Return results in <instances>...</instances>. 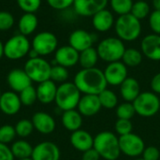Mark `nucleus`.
I'll list each match as a JSON object with an SVG mask.
<instances>
[{
	"instance_id": "18",
	"label": "nucleus",
	"mask_w": 160,
	"mask_h": 160,
	"mask_svg": "<svg viewBox=\"0 0 160 160\" xmlns=\"http://www.w3.org/2000/svg\"><path fill=\"white\" fill-rule=\"evenodd\" d=\"M142 53L154 61L160 60V35L151 34L143 38L141 44Z\"/></svg>"
},
{
	"instance_id": "34",
	"label": "nucleus",
	"mask_w": 160,
	"mask_h": 160,
	"mask_svg": "<svg viewBox=\"0 0 160 160\" xmlns=\"http://www.w3.org/2000/svg\"><path fill=\"white\" fill-rule=\"evenodd\" d=\"M110 3L112 10L119 16L130 13L133 6L132 0H111Z\"/></svg>"
},
{
	"instance_id": "6",
	"label": "nucleus",
	"mask_w": 160,
	"mask_h": 160,
	"mask_svg": "<svg viewBox=\"0 0 160 160\" xmlns=\"http://www.w3.org/2000/svg\"><path fill=\"white\" fill-rule=\"evenodd\" d=\"M31 43L26 36L15 35L4 44V55L9 60H19L28 54Z\"/></svg>"
},
{
	"instance_id": "46",
	"label": "nucleus",
	"mask_w": 160,
	"mask_h": 160,
	"mask_svg": "<svg viewBox=\"0 0 160 160\" xmlns=\"http://www.w3.org/2000/svg\"><path fill=\"white\" fill-rule=\"evenodd\" d=\"M151 88L155 93L160 94V72L154 76L151 81Z\"/></svg>"
},
{
	"instance_id": "45",
	"label": "nucleus",
	"mask_w": 160,
	"mask_h": 160,
	"mask_svg": "<svg viewBox=\"0 0 160 160\" xmlns=\"http://www.w3.org/2000/svg\"><path fill=\"white\" fill-rule=\"evenodd\" d=\"M99 158H100V156L94 148H91L83 152L82 157V160H99Z\"/></svg>"
},
{
	"instance_id": "29",
	"label": "nucleus",
	"mask_w": 160,
	"mask_h": 160,
	"mask_svg": "<svg viewBox=\"0 0 160 160\" xmlns=\"http://www.w3.org/2000/svg\"><path fill=\"white\" fill-rule=\"evenodd\" d=\"M123 63L128 67H137L142 63V54L140 51L134 48L126 49L123 57H122Z\"/></svg>"
},
{
	"instance_id": "52",
	"label": "nucleus",
	"mask_w": 160,
	"mask_h": 160,
	"mask_svg": "<svg viewBox=\"0 0 160 160\" xmlns=\"http://www.w3.org/2000/svg\"><path fill=\"white\" fill-rule=\"evenodd\" d=\"M136 160H144L143 158H140V159H136Z\"/></svg>"
},
{
	"instance_id": "25",
	"label": "nucleus",
	"mask_w": 160,
	"mask_h": 160,
	"mask_svg": "<svg viewBox=\"0 0 160 160\" xmlns=\"http://www.w3.org/2000/svg\"><path fill=\"white\" fill-rule=\"evenodd\" d=\"M38 25V19L35 13H24L19 19L18 29L20 34L29 36L34 33Z\"/></svg>"
},
{
	"instance_id": "5",
	"label": "nucleus",
	"mask_w": 160,
	"mask_h": 160,
	"mask_svg": "<svg viewBox=\"0 0 160 160\" xmlns=\"http://www.w3.org/2000/svg\"><path fill=\"white\" fill-rule=\"evenodd\" d=\"M97 51L103 61L112 63L122 59L126 47L119 38H107L100 41Z\"/></svg>"
},
{
	"instance_id": "3",
	"label": "nucleus",
	"mask_w": 160,
	"mask_h": 160,
	"mask_svg": "<svg viewBox=\"0 0 160 160\" xmlns=\"http://www.w3.org/2000/svg\"><path fill=\"white\" fill-rule=\"evenodd\" d=\"M81 99V92L74 82H63L57 87L54 102L63 112L77 108Z\"/></svg>"
},
{
	"instance_id": "42",
	"label": "nucleus",
	"mask_w": 160,
	"mask_h": 160,
	"mask_svg": "<svg viewBox=\"0 0 160 160\" xmlns=\"http://www.w3.org/2000/svg\"><path fill=\"white\" fill-rule=\"evenodd\" d=\"M149 24L155 34L160 35V10H155L150 14Z\"/></svg>"
},
{
	"instance_id": "31",
	"label": "nucleus",
	"mask_w": 160,
	"mask_h": 160,
	"mask_svg": "<svg viewBox=\"0 0 160 160\" xmlns=\"http://www.w3.org/2000/svg\"><path fill=\"white\" fill-rule=\"evenodd\" d=\"M130 13L139 20L144 19L150 13L149 4L145 2L144 0H138L137 2L133 3Z\"/></svg>"
},
{
	"instance_id": "4",
	"label": "nucleus",
	"mask_w": 160,
	"mask_h": 160,
	"mask_svg": "<svg viewBox=\"0 0 160 160\" xmlns=\"http://www.w3.org/2000/svg\"><path fill=\"white\" fill-rule=\"evenodd\" d=\"M115 32L120 39L133 41L142 33L141 22L131 13L120 15L115 22Z\"/></svg>"
},
{
	"instance_id": "2",
	"label": "nucleus",
	"mask_w": 160,
	"mask_h": 160,
	"mask_svg": "<svg viewBox=\"0 0 160 160\" xmlns=\"http://www.w3.org/2000/svg\"><path fill=\"white\" fill-rule=\"evenodd\" d=\"M93 148L106 160H116L121 154L119 139L110 131L98 133L94 138Z\"/></svg>"
},
{
	"instance_id": "49",
	"label": "nucleus",
	"mask_w": 160,
	"mask_h": 160,
	"mask_svg": "<svg viewBox=\"0 0 160 160\" xmlns=\"http://www.w3.org/2000/svg\"><path fill=\"white\" fill-rule=\"evenodd\" d=\"M4 56V43L0 40V59Z\"/></svg>"
},
{
	"instance_id": "43",
	"label": "nucleus",
	"mask_w": 160,
	"mask_h": 160,
	"mask_svg": "<svg viewBox=\"0 0 160 160\" xmlns=\"http://www.w3.org/2000/svg\"><path fill=\"white\" fill-rule=\"evenodd\" d=\"M142 157L144 160H159L160 152L155 146H148L144 149Z\"/></svg>"
},
{
	"instance_id": "16",
	"label": "nucleus",
	"mask_w": 160,
	"mask_h": 160,
	"mask_svg": "<svg viewBox=\"0 0 160 160\" xmlns=\"http://www.w3.org/2000/svg\"><path fill=\"white\" fill-rule=\"evenodd\" d=\"M22 107L19 95L13 91L4 92L0 98V110L6 115H14L19 112Z\"/></svg>"
},
{
	"instance_id": "22",
	"label": "nucleus",
	"mask_w": 160,
	"mask_h": 160,
	"mask_svg": "<svg viewBox=\"0 0 160 160\" xmlns=\"http://www.w3.org/2000/svg\"><path fill=\"white\" fill-rule=\"evenodd\" d=\"M70 143L76 150L83 153L93 148L94 138L87 131L79 129L72 132L70 136Z\"/></svg>"
},
{
	"instance_id": "14",
	"label": "nucleus",
	"mask_w": 160,
	"mask_h": 160,
	"mask_svg": "<svg viewBox=\"0 0 160 160\" xmlns=\"http://www.w3.org/2000/svg\"><path fill=\"white\" fill-rule=\"evenodd\" d=\"M7 82L10 89L15 93H21L23 89L32 85V81L24 69L21 68H14L10 70L7 76Z\"/></svg>"
},
{
	"instance_id": "47",
	"label": "nucleus",
	"mask_w": 160,
	"mask_h": 160,
	"mask_svg": "<svg viewBox=\"0 0 160 160\" xmlns=\"http://www.w3.org/2000/svg\"><path fill=\"white\" fill-rule=\"evenodd\" d=\"M27 55L29 56V58H37V57H39V55L38 54V52L35 50H33L32 48L30 49V51H29V52H28Z\"/></svg>"
},
{
	"instance_id": "9",
	"label": "nucleus",
	"mask_w": 160,
	"mask_h": 160,
	"mask_svg": "<svg viewBox=\"0 0 160 160\" xmlns=\"http://www.w3.org/2000/svg\"><path fill=\"white\" fill-rule=\"evenodd\" d=\"M58 39L52 32L44 31L37 34L31 43V48L35 50L39 56H46L57 50Z\"/></svg>"
},
{
	"instance_id": "17",
	"label": "nucleus",
	"mask_w": 160,
	"mask_h": 160,
	"mask_svg": "<svg viewBox=\"0 0 160 160\" xmlns=\"http://www.w3.org/2000/svg\"><path fill=\"white\" fill-rule=\"evenodd\" d=\"M31 121L33 123L34 128L38 132L44 135L52 133L56 127L53 117L44 112H38L34 113Z\"/></svg>"
},
{
	"instance_id": "35",
	"label": "nucleus",
	"mask_w": 160,
	"mask_h": 160,
	"mask_svg": "<svg viewBox=\"0 0 160 160\" xmlns=\"http://www.w3.org/2000/svg\"><path fill=\"white\" fill-rule=\"evenodd\" d=\"M68 78V71L67 68L62 67L60 65L52 66L50 80H52L54 82L63 83V82H66Z\"/></svg>"
},
{
	"instance_id": "12",
	"label": "nucleus",
	"mask_w": 160,
	"mask_h": 160,
	"mask_svg": "<svg viewBox=\"0 0 160 160\" xmlns=\"http://www.w3.org/2000/svg\"><path fill=\"white\" fill-rule=\"evenodd\" d=\"M103 72L107 83L111 85H121L128 78L127 66L120 61L110 63Z\"/></svg>"
},
{
	"instance_id": "8",
	"label": "nucleus",
	"mask_w": 160,
	"mask_h": 160,
	"mask_svg": "<svg viewBox=\"0 0 160 160\" xmlns=\"http://www.w3.org/2000/svg\"><path fill=\"white\" fill-rule=\"evenodd\" d=\"M132 104L136 113L142 117H152L158 112L160 109L159 98L152 92L141 93Z\"/></svg>"
},
{
	"instance_id": "40",
	"label": "nucleus",
	"mask_w": 160,
	"mask_h": 160,
	"mask_svg": "<svg viewBox=\"0 0 160 160\" xmlns=\"http://www.w3.org/2000/svg\"><path fill=\"white\" fill-rule=\"evenodd\" d=\"M132 123L130 120L127 119H118L115 123V130L120 136H124L131 133L132 131Z\"/></svg>"
},
{
	"instance_id": "38",
	"label": "nucleus",
	"mask_w": 160,
	"mask_h": 160,
	"mask_svg": "<svg viewBox=\"0 0 160 160\" xmlns=\"http://www.w3.org/2000/svg\"><path fill=\"white\" fill-rule=\"evenodd\" d=\"M18 7L24 13H35L41 5V0H17Z\"/></svg>"
},
{
	"instance_id": "21",
	"label": "nucleus",
	"mask_w": 160,
	"mask_h": 160,
	"mask_svg": "<svg viewBox=\"0 0 160 160\" xmlns=\"http://www.w3.org/2000/svg\"><path fill=\"white\" fill-rule=\"evenodd\" d=\"M57 86L54 82L48 80L38 83L37 87L38 100L42 104H50L54 101Z\"/></svg>"
},
{
	"instance_id": "51",
	"label": "nucleus",
	"mask_w": 160,
	"mask_h": 160,
	"mask_svg": "<svg viewBox=\"0 0 160 160\" xmlns=\"http://www.w3.org/2000/svg\"><path fill=\"white\" fill-rule=\"evenodd\" d=\"M1 95H2V92H1V90H0V98H1Z\"/></svg>"
},
{
	"instance_id": "44",
	"label": "nucleus",
	"mask_w": 160,
	"mask_h": 160,
	"mask_svg": "<svg viewBox=\"0 0 160 160\" xmlns=\"http://www.w3.org/2000/svg\"><path fill=\"white\" fill-rule=\"evenodd\" d=\"M0 160H14V157L7 144L0 142Z\"/></svg>"
},
{
	"instance_id": "37",
	"label": "nucleus",
	"mask_w": 160,
	"mask_h": 160,
	"mask_svg": "<svg viewBox=\"0 0 160 160\" xmlns=\"http://www.w3.org/2000/svg\"><path fill=\"white\" fill-rule=\"evenodd\" d=\"M17 136L15 128L10 125H4L0 127V142L8 144L15 139Z\"/></svg>"
},
{
	"instance_id": "50",
	"label": "nucleus",
	"mask_w": 160,
	"mask_h": 160,
	"mask_svg": "<svg viewBox=\"0 0 160 160\" xmlns=\"http://www.w3.org/2000/svg\"><path fill=\"white\" fill-rule=\"evenodd\" d=\"M17 160H32V158H23V159H17Z\"/></svg>"
},
{
	"instance_id": "7",
	"label": "nucleus",
	"mask_w": 160,
	"mask_h": 160,
	"mask_svg": "<svg viewBox=\"0 0 160 160\" xmlns=\"http://www.w3.org/2000/svg\"><path fill=\"white\" fill-rule=\"evenodd\" d=\"M23 69L32 82L40 83L50 80L52 65L39 56L37 58H29L26 61Z\"/></svg>"
},
{
	"instance_id": "20",
	"label": "nucleus",
	"mask_w": 160,
	"mask_h": 160,
	"mask_svg": "<svg viewBox=\"0 0 160 160\" xmlns=\"http://www.w3.org/2000/svg\"><path fill=\"white\" fill-rule=\"evenodd\" d=\"M78 112L86 117L96 115L101 109V104L97 95H84L78 104Z\"/></svg>"
},
{
	"instance_id": "32",
	"label": "nucleus",
	"mask_w": 160,
	"mask_h": 160,
	"mask_svg": "<svg viewBox=\"0 0 160 160\" xmlns=\"http://www.w3.org/2000/svg\"><path fill=\"white\" fill-rule=\"evenodd\" d=\"M19 98L22 102V105L31 106L38 100L37 89L33 85H30L23 89L21 93H19Z\"/></svg>"
},
{
	"instance_id": "39",
	"label": "nucleus",
	"mask_w": 160,
	"mask_h": 160,
	"mask_svg": "<svg viewBox=\"0 0 160 160\" xmlns=\"http://www.w3.org/2000/svg\"><path fill=\"white\" fill-rule=\"evenodd\" d=\"M14 24V17L8 12L2 10L0 11V31H8Z\"/></svg>"
},
{
	"instance_id": "11",
	"label": "nucleus",
	"mask_w": 160,
	"mask_h": 160,
	"mask_svg": "<svg viewBox=\"0 0 160 160\" xmlns=\"http://www.w3.org/2000/svg\"><path fill=\"white\" fill-rule=\"evenodd\" d=\"M108 0H74L73 8L76 14L82 17H93L106 8Z\"/></svg>"
},
{
	"instance_id": "36",
	"label": "nucleus",
	"mask_w": 160,
	"mask_h": 160,
	"mask_svg": "<svg viewBox=\"0 0 160 160\" xmlns=\"http://www.w3.org/2000/svg\"><path fill=\"white\" fill-rule=\"evenodd\" d=\"M136 112L134 109V106L132 102H125L118 106L116 109V114L118 119H127L130 120L134 115Z\"/></svg>"
},
{
	"instance_id": "24",
	"label": "nucleus",
	"mask_w": 160,
	"mask_h": 160,
	"mask_svg": "<svg viewBox=\"0 0 160 160\" xmlns=\"http://www.w3.org/2000/svg\"><path fill=\"white\" fill-rule=\"evenodd\" d=\"M120 86L121 96L127 102H133L141 94L139 82L134 78L128 77Z\"/></svg>"
},
{
	"instance_id": "27",
	"label": "nucleus",
	"mask_w": 160,
	"mask_h": 160,
	"mask_svg": "<svg viewBox=\"0 0 160 160\" xmlns=\"http://www.w3.org/2000/svg\"><path fill=\"white\" fill-rule=\"evenodd\" d=\"M33 146L24 140H19L12 143L10 150L14 158L17 159H23V158H30L33 153Z\"/></svg>"
},
{
	"instance_id": "1",
	"label": "nucleus",
	"mask_w": 160,
	"mask_h": 160,
	"mask_svg": "<svg viewBox=\"0 0 160 160\" xmlns=\"http://www.w3.org/2000/svg\"><path fill=\"white\" fill-rule=\"evenodd\" d=\"M74 83L81 93L84 95L98 96L107 88V81L104 72L97 68H82L74 78Z\"/></svg>"
},
{
	"instance_id": "41",
	"label": "nucleus",
	"mask_w": 160,
	"mask_h": 160,
	"mask_svg": "<svg viewBox=\"0 0 160 160\" xmlns=\"http://www.w3.org/2000/svg\"><path fill=\"white\" fill-rule=\"evenodd\" d=\"M49 6L57 10H65L73 6L74 0H47Z\"/></svg>"
},
{
	"instance_id": "26",
	"label": "nucleus",
	"mask_w": 160,
	"mask_h": 160,
	"mask_svg": "<svg viewBox=\"0 0 160 160\" xmlns=\"http://www.w3.org/2000/svg\"><path fill=\"white\" fill-rule=\"evenodd\" d=\"M62 124L66 129L71 132L79 130L82 125V114L75 109L66 111L62 115Z\"/></svg>"
},
{
	"instance_id": "13",
	"label": "nucleus",
	"mask_w": 160,
	"mask_h": 160,
	"mask_svg": "<svg viewBox=\"0 0 160 160\" xmlns=\"http://www.w3.org/2000/svg\"><path fill=\"white\" fill-rule=\"evenodd\" d=\"M60 149L52 142H42L33 148L32 160H60Z\"/></svg>"
},
{
	"instance_id": "28",
	"label": "nucleus",
	"mask_w": 160,
	"mask_h": 160,
	"mask_svg": "<svg viewBox=\"0 0 160 160\" xmlns=\"http://www.w3.org/2000/svg\"><path fill=\"white\" fill-rule=\"evenodd\" d=\"M98 53L97 49L90 47L80 52L79 63L82 68H95L98 59Z\"/></svg>"
},
{
	"instance_id": "30",
	"label": "nucleus",
	"mask_w": 160,
	"mask_h": 160,
	"mask_svg": "<svg viewBox=\"0 0 160 160\" xmlns=\"http://www.w3.org/2000/svg\"><path fill=\"white\" fill-rule=\"evenodd\" d=\"M98 98H99L101 107H104L106 109L115 108L118 102L116 95L112 90H109L107 88L98 95Z\"/></svg>"
},
{
	"instance_id": "15",
	"label": "nucleus",
	"mask_w": 160,
	"mask_h": 160,
	"mask_svg": "<svg viewBox=\"0 0 160 160\" xmlns=\"http://www.w3.org/2000/svg\"><path fill=\"white\" fill-rule=\"evenodd\" d=\"M80 52L72 48L70 45H66L58 48L55 51L54 61L56 65L65 68H71L79 62Z\"/></svg>"
},
{
	"instance_id": "19",
	"label": "nucleus",
	"mask_w": 160,
	"mask_h": 160,
	"mask_svg": "<svg viewBox=\"0 0 160 160\" xmlns=\"http://www.w3.org/2000/svg\"><path fill=\"white\" fill-rule=\"evenodd\" d=\"M69 45L79 52L92 47L94 42L93 35L82 29H77L73 31L68 38Z\"/></svg>"
},
{
	"instance_id": "48",
	"label": "nucleus",
	"mask_w": 160,
	"mask_h": 160,
	"mask_svg": "<svg viewBox=\"0 0 160 160\" xmlns=\"http://www.w3.org/2000/svg\"><path fill=\"white\" fill-rule=\"evenodd\" d=\"M153 6L155 10H160V0H153Z\"/></svg>"
},
{
	"instance_id": "23",
	"label": "nucleus",
	"mask_w": 160,
	"mask_h": 160,
	"mask_svg": "<svg viewBox=\"0 0 160 160\" xmlns=\"http://www.w3.org/2000/svg\"><path fill=\"white\" fill-rule=\"evenodd\" d=\"M92 22L95 29L99 32H106L112 27L114 23V17L110 10L104 8L93 16Z\"/></svg>"
},
{
	"instance_id": "10",
	"label": "nucleus",
	"mask_w": 160,
	"mask_h": 160,
	"mask_svg": "<svg viewBox=\"0 0 160 160\" xmlns=\"http://www.w3.org/2000/svg\"><path fill=\"white\" fill-rule=\"evenodd\" d=\"M119 145H120L121 153L131 158H135L140 155H142L145 149V144L143 140L140 136L132 132L124 136H120Z\"/></svg>"
},
{
	"instance_id": "33",
	"label": "nucleus",
	"mask_w": 160,
	"mask_h": 160,
	"mask_svg": "<svg viewBox=\"0 0 160 160\" xmlns=\"http://www.w3.org/2000/svg\"><path fill=\"white\" fill-rule=\"evenodd\" d=\"M14 128H15L17 136H19L21 138H26V137L30 136L35 129L32 121L28 120V119H22V120L18 121Z\"/></svg>"
}]
</instances>
